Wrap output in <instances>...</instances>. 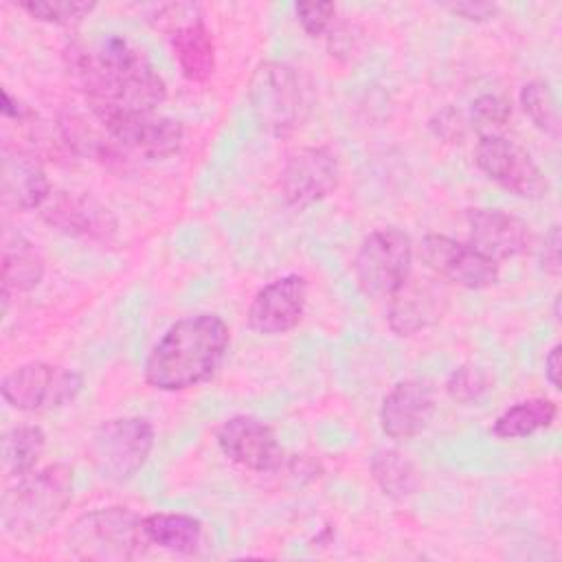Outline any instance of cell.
Wrapping results in <instances>:
<instances>
[{"mask_svg":"<svg viewBox=\"0 0 562 562\" xmlns=\"http://www.w3.org/2000/svg\"><path fill=\"white\" fill-rule=\"evenodd\" d=\"M66 70L90 112H154L167 99V83L149 57L125 35L97 33L68 44Z\"/></svg>","mask_w":562,"mask_h":562,"instance_id":"obj_1","label":"cell"},{"mask_svg":"<svg viewBox=\"0 0 562 562\" xmlns=\"http://www.w3.org/2000/svg\"><path fill=\"white\" fill-rule=\"evenodd\" d=\"M231 342V329L222 316L202 312L171 323L149 349L143 375L156 391L193 389L220 369Z\"/></svg>","mask_w":562,"mask_h":562,"instance_id":"obj_2","label":"cell"},{"mask_svg":"<svg viewBox=\"0 0 562 562\" xmlns=\"http://www.w3.org/2000/svg\"><path fill=\"white\" fill-rule=\"evenodd\" d=\"M75 472L66 463H50L33 470L2 494L0 520L13 538H35L46 533L66 514L72 501Z\"/></svg>","mask_w":562,"mask_h":562,"instance_id":"obj_3","label":"cell"},{"mask_svg":"<svg viewBox=\"0 0 562 562\" xmlns=\"http://www.w3.org/2000/svg\"><path fill=\"white\" fill-rule=\"evenodd\" d=\"M248 101L257 125L272 136L294 132L310 112L307 88L296 68L285 61H261L255 68Z\"/></svg>","mask_w":562,"mask_h":562,"instance_id":"obj_4","label":"cell"},{"mask_svg":"<svg viewBox=\"0 0 562 562\" xmlns=\"http://www.w3.org/2000/svg\"><path fill=\"white\" fill-rule=\"evenodd\" d=\"M140 516L127 507H101L79 516L68 529V551L79 560L123 562L145 553Z\"/></svg>","mask_w":562,"mask_h":562,"instance_id":"obj_5","label":"cell"},{"mask_svg":"<svg viewBox=\"0 0 562 562\" xmlns=\"http://www.w3.org/2000/svg\"><path fill=\"white\" fill-rule=\"evenodd\" d=\"M154 426L145 417H114L97 426L88 443L94 472L110 483L134 479L154 450Z\"/></svg>","mask_w":562,"mask_h":562,"instance_id":"obj_6","label":"cell"},{"mask_svg":"<svg viewBox=\"0 0 562 562\" xmlns=\"http://www.w3.org/2000/svg\"><path fill=\"white\" fill-rule=\"evenodd\" d=\"M411 266L413 241L395 226L371 231L353 257L358 288L373 299H391L411 277Z\"/></svg>","mask_w":562,"mask_h":562,"instance_id":"obj_7","label":"cell"},{"mask_svg":"<svg viewBox=\"0 0 562 562\" xmlns=\"http://www.w3.org/2000/svg\"><path fill=\"white\" fill-rule=\"evenodd\" d=\"M0 391L11 408L44 413L75 402L83 391V375L50 362H24L2 378Z\"/></svg>","mask_w":562,"mask_h":562,"instance_id":"obj_8","label":"cell"},{"mask_svg":"<svg viewBox=\"0 0 562 562\" xmlns=\"http://www.w3.org/2000/svg\"><path fill=\"white\" fill-rule=\"evenodd\" d=\"M92 114L121 147L151 160L178 154L184 143L182 123L156 110H97Z\"/></svg>","mask_w":562,"mask_h":562,"instance_id":"obj_9","label":"cell"},{"mask_svg":"<svg viewBox=\"0 0 562 562\" xmlns=\"http://www.w3.org/2000/svg\"><path fill=\"white\" fill-rule=\"evenodd\" d=\"M476 167L505 191L540 200L549 193V180L527 149L503 134H481L474 147Z\"/></svg>","mask_w":562,"mask_h":562,"instance_id":"obj_10","label":"cell"},{"mask_svg":"<svg viewBox=\"0 0 562 562\" xmlns=\"http://www.w3.org/2000/svg\"><path fill=\"white\" fill-rule=\"evenodd\" d=\"M419 257L435 277L465 290H485L501 277L494 259L448 235H426L419 244Z\"/></svg>","mask_w":562,"mask_h":562,"instance_id":"obj_11","label":"cell"},{"mask_svg":"<svg viewBox=\"0 0 562 562\" xmlns=\"http://www.w3.org/2000/svg\"><path fill=\"white\" fill-rule=\"evenodd\" d=\"M340 180V165L329 147H301L290 154L281 173V195L290 206L305 209L325 200Z\"/></svg>","mask_w":562,"mask_h":562,"instance_id":"obj_12","label":"cell"},{"mask_svg":"<svg viewBox=\"0 0 562 562\" xmlns=\"http://www.w3.org/2000/svg\"><path fill=\"white\" fill-rule=\"evenodd\" d=\"M42 220L64 235L112 241L119 222L110 206L83 191H53L40 209Z\"/></svg>","mask_w":562,"mask_h":562,"instance_id":"obj_13","label":"cell"},{"mask_svg":"<svg viewBox=\"0 0 562 562\" xmlns=\"http://www.w3.org/2000/svg\"><path fill=\"white\" fill-rule=\"evenodd\" d=\"M224 457L250 472H274L283 463V448L274 430L255 415H233L215 432Z\"/></svg>","mask_w":562,"mask_h":562,"instance_id":"obj_14","label":"cell"},{"mask_svg":"<svg viewBox=\"0 0 562 562\" xmlns=\"http://www.w3.org/2000/svg\"><path fill=\"white\" fill-rule=\"evenodd\" d=\"M307 281L301 274H283L263 285L250 301L248 327L263 336L292 331L305 312Z\"/></svg>","mask_w":562,"mask_h":562,"instance_id":"obj_15","label":"cell"},{"mask_svg":"<svg viewBox=\"0 0 562 562\" xmlns=\"http://www.w3.org/2000/svg\"><path fill=\"white\" fill-rule=\"evenodd\" d=\"M468 231H470L468 244L474 246L485 257L494 259L496 263L503 259H514L525 255L533 244L529 224L498 209H470Z\"/></svg>","mask_w":562,"mask_h":562,"instance_id":"obj_16","label":"cell"},{"mask_svg":"<svg viewBox=\"0 0 562 562\" xmlns=\"http://www.w3.org/2000/svg\"><path fill=\"white\" fill-rule=\"evenodd\" d=\"M432 415L430 386L419 380H402L382 400L380 428L393 441H411L426 430Z\"/></svg>","mask_w":562,"mask_h":562,"instance_id":"obj_17","label":"cell"},{"mask_svg":"<svg viewBox=\"0 0 562 562\" xmlns=\"http://www.w3.org/2000/svg\"><path fill=\"white\" fill-rule=\"evenodd\" d=\"M53 193L48 176L40 158L22 147H2L0 195L2 204L11 211H35Z\"/></svg>","mask_w":562,"mask_h":562,"instance_id":"obj_18","label":"cell"},{"mask_svg":"<svg viewBox=\"0 0 562 562\" xmlns=\"http://www.w3.org/2000/svg\"><path fill=\"white\" fill-rule=\"evenodd\" d=\"M446 307V294L432 279L406 283L391 296L389 327L397 336H413L437 323Z\"/></svg>","mask_w":562,"mask_h":562,"instance_id":"obj_19","label":"cell"},{"mask_svg":"<svg viewBox=\"0 0 562 562\" xmlns=\"http://www.w3.org/2000/svg\"><path fill=\"white\" fill-rule=\"evenodd\" d=\"M171 50L178 61L180 75L191 83H204L215 70V42L213 33L198 15L169 33Z\"/></svg>","mask_w":562,"mask_h":562,"instance_id":"obj_20","label":"cell"},{"mask_svg":"<svg viewBox=\"0 0 562 562\" xmlns=\"http://www.w3.org/2000/svg\"><path fill=\"white\" fill-rule=\"evenodd\" d=\"M46 261L40 248L22 233L2 235V292H31L44 279Z\"/></svg>","mask_w":562,"mask_h":562,"instance_id":"obj_21","label":"cell"},{"mask_svg":"<svg viewBox=\"0 0 562 562\" xmlns=\"http://www.w3.org/2000/svg\"><path fill=\"white\" fill-rule=\"evenodd\" d=\"M147 544H156L173 553H195L204 542V525L189 514L156 512L140 518Z\"/></svg>","mask_w":562,"mask_h":562,"instance_id":"obj_22","label":"cell"},{"mask_svg":"<svg viewBox=\"0 0 562 562\" xmlns=\"http://www.w3.org/2000/svg\"><path fill=\"white\" fill-rule=\"evenodd\" d=\"M558 406L549 397H529L505 408L492 424L498 439H525L553 426Z\"/></svg>","mask_w":562,"mask_h":562,"instance_id":"obj_23","label":"cell"},{"mask_svg":"<svg viewBox=\"0 0 562 562\" xmlns=\"http://www.w3.org/2000/svg\"><path fill=\"white\" fill-rule=\"evenodd\" d=\"M371 476L389 498H408L422 485V474L417 465L395 448H380L371 457Z\"/></svg>","mask_w":562,"mask_h":562,"instance_id":"obj_24","label":"cell"},{"mask_svg":"<svg viewBox=\"0 0 562 562\" xmlns=\"http://www.w3.org/2000/svg\"><path fill=\"white\" fill-rule=\"evenodd\" d=\"M46 446V435L40 426L22 424L2 435V468L7 476L20 479L35 470Z\"/></svg>","mask_w":562,"mask_h":562,"instance_id":"obj_25","label":"cell"},{"mask_svg":"<svg viewBox=\"0 0 562 562\" xmlns=\"http://www.w3.org/2000/svg\"><path fill=\"white\" fill-rule=\"evenodd\" d=\"M518 101L522 112L533 123V127H538L551 138L560 136V110H558L555 94L547 81L542 79L527 81L518 92Z\"/></svg>","mask_w":562,"mask_h":562,"instance_id":"obj_26","label":"cell"},{"mask_svg":"<svg viewBox=\"0 0 562 562\" xmlns=\"http://www.w3.org/2000/svg\"><path fill=\"white\" fill-rule=\"evenodd\" d=\"M94 2H79V0H24L20 9L26 11L31 18L57 24V26H75L83 18L94 11Z\"/></svg>","mask_w":562,"mask_h":562,"instance_id":"obj_27","label":"cell"},{"mask_svg":"<svg viewBox=\"0 0 562 562\" xmlns=\"http://www.w3.org/2000/svg\"><path fill=\"white\" fill-rule=\"evenodd\" d=\"M490 389H492V380L487 371L476 364H461L446 380L448 395L459 404H474Z\"/></svg>","mask_w":562,"mask_h":562,"instance_id":"obj_28","label":"cell"},{"mask_svg":"<svg viewBox=\"0 0 562 562\" xmlns=\"http://www.w3.org/2000/svg\"><path fill=\"white\" fill-rule=\"evenodd\" d=\"M512 116V105L498 94H481L472 103V125L483 134H494L496 127H503Z\"/></svg>","mask_w":562,"mask_h":562,"instance_id":"obj_29","label":"cell"},{"mask_svg":"<svg viewBox=\"0 0 562 562\" xmlns=\"http://www.w3.org/2000/svg\"><path fill=\"white\" fill-rule=\"evenodd\" d=\"M296 20L310 37H321L331 31L336 18L334 2H299L294 4Z\"/></svg>","mask_w":562,"mask_h":562,"instance_id":"obj_30","label":"cell"},{"mask_svg":"<svg viewBox=\"0 0 562 562\" xmlns=\"http://www.w3.org/2000/svg\"><path fill=\"white\" fill-rule=\"evenodd\" d=\"M430 130L435 132L437 138H441L446 143H461L468 132V125L459 110L443 108L430 119Z\"/></svg>","mask_w":562,"mask_h":562,"instance_id":"obj_31","label":"cell"},{"mask_svg":"<svg viewBox=\"0 0 562 562\" xmlns=\"http://www.w3.org/2000/svg\"><path fill=\"white\" fill-rule=\"evenodd\" d=\"M560 226L553 224L547 233H544V239H542V246H540V268L551 274V277H558L560 270H562V261H560Z\"/></svg>","mask_w":562,"mask_h":562,"instance_id":"obj_32","label":"cell"},{"mask_svg":"<svg viewBox=\"0 0 562 562\" xmlns=\"http://www.w3.org/2000/svg\"><path fill=\"white\" fill-rule=\"evenodd\" d=\"M448 11L470 22H487L496 15L498 7L492 2H454V4H448Z\"/></svg>","mask_w":562,"mask_h":562,"instance_id":"obj_33","label":"cell"},{"mask_svg":"<svg viewBox=\"0 0 562 562\" xmlns=\"http://www.w3.org/2000/svg\"><path fill=\"white\" fill-rule=\"evenodd\" d=\"M2 114H4L7 119H15V121H26V119L33 116L31 108L24 105L22 101L13 99L7 88L2 90Z\"/></svg>","mask_w":562,"mask_h":562,"instance_id":"obj_34","label":"cell"},{"mask_svg":"<svg viewBox=\"0 0 562 562\" xmlns=\"http://www.w3.org/2000/svg\"><path fill=\"white\" fill-rule=\"evenodd\" d=\"M544 378L553 389H560V345H553L544 356Z\"/></svg>","mask_w":562,"mask_h":562,"instance_id":"obj_35","label":"cell"}]
</instances>
